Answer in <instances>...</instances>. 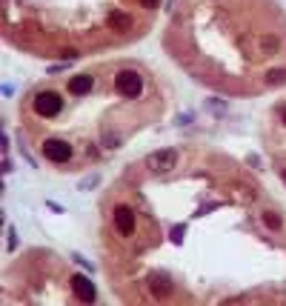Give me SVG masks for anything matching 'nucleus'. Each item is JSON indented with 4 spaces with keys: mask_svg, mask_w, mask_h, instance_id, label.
Wrapping results in <instances>:
<instances>
[{
    "mask_svg": "<svg viewBox=\"0 0 286 306\" xmlns=\"http://www.w3.org/2000/svg\"><path fill=\"white\" fill-rule=\"evenodd\" d=\"M258 46H260V52H277L280 40H277L275 35H260L258 37Z\"/></svg>",
    "mask_w": 286,
    "mask_h": 306,
    "instance_id": "obj_9",
    "label": "nucleus"
},
{
    "mask_svg": "<svg viewBox=\"0 0 286 306\" xmlns=\"http://www.w3.org/2000/svg\"><path fill=\"white\" fill-rule=\"evenodd\" d=\"M152 292L158 297H166L172 292V283H169V278H166V275H155L152 278Z\"/></svg>",
    "mask_w": 286,
    "mask_h": 306,
    "instance_id": "obj_8",
    "label": "nucleus"
},
{
    "mask_svg": "<svg viewBox=\"0 0 286 306\" xmlns=\"http://www.w3.org/2000/svg\"><path fill=\"white\" fill-rule=\"evenodd\" d=\"M32 109H35L40 117H57L63 109V100L54 92H37L35 100H32Z\"/></svg>",
    "mask_w": 286,
    "mask_h": 306,
    "instance_id": "obj_2",
    "label": "nucleus"
},
{
    "mask_svg": "<svg viewBox=\"0 0 286 306\" xmlns=\"http://www.w3.org/2000/svg\"><path fill=\"white\" fill-rule=\"evenodd\" d=\"M72 289H75L78 300H83V303H95V297H98L95 283H92L86 275H75V278H72Z\"/></svg>",
    "mask_w": 286,
    "mask_h": 306,
    "instance_id": "obj_5",
    "label": "nucleus"
},
{
    "mask_svg": "<svg viewBox=\"0 0 286 306\" xmlns=\"http://www.w3.org/2000/svg\"><path fill=\"white\" fill-rule=\"evenodd\" d=\"M112 26H117V29H129V18H123V15H115V18H112Z\"/></svg>",
    "mask_w": 286,
    "mask_h": 306,
    "instance_id": "obj_12",
    "label": "nucleus"
},
{
    "mask_svg": "<svg viewBox=\"0 0 286 306\" xmlns=\"http://www.w3.org/2000/svg\"><path fill=\"white\" fill-rule=\"evenodd\" d=\"M143 6H146V9H155V6H158V0H140Z\"/></svg>",
    "mask_w": 286,
    "mask_h": 306,
    "instance_id": "obj_13",
    "label": "nucleus"
},
{
    "mask_svg": "<svg viewBox=\"0 0 286 306\" xmlns=\"http://www.w3.org/2000/svg\"><path fill=\"white\" fill-rule=\"evenodd\" d=\"M280 117H283V123H286V109H283V112H280Z\"/></svg>",
    "mask_w": 286,
    "mask_h": 306,
    "instance_id": "obj_14",
    "label": "nucleus"
},
{
    "mask_svg": "<svg viewBox=\"0 0 286 306\" xmlns=\"http://www.w3.org/2000/svg\"><path fill=\"white\" fill-rule=\"evenodd\" d=\"M115 226H117V232L126 235V237L134 232V212L129 209V206H117L115 209Z\"/></svg>",
    "mask_w": 286,
    "mask_h": 306,
    "instance_id": "obj_6",
    "label": "nucleus"
},
{
    "mask_svg": "<svg viewBox=\"0 0 286 306\" xmlns=\"http://www.w3.org/2000/svg\"><path fill=\"white\" fill-rule=\"evenodd\" d=\"M269 83H275V86L286 83V69H280V72H269Z\"/></svg>",
    "mask_w": 286,
    "mask_h": 306,
    "instance_id": "obj_11",
    "label": "nucleus"
},
{
    "mask_svg": "<svg viewBox=\"0 0 286 306\" xmlns=\"http://www.w3.org/2000/svg\"><path fill=\"white\" fill-rule=\"evenodd\" d=\"M115 89L123 97H137L143 92V78L134 69H123L115 75Z\"/></svg>",
    "mask_w": 286,
    "mask_h": 306,
    "instance_id": "obj_1",
    "label": "nucleus"
},
{
    "mask_svg": "<svg viewBox=\"0 0 286 306\" xmlns=\"http://www.w3.org/2000/svg\"><path fill=\"white\" fill-rule=\"evenodd\" d=\"M40 152H43V158L52 160V163H69L72 160V146L60 138H49L43 146H40Z\"/></svg>",
    "mask_w": 286,
    "mask_h": 306,
    "instance_id": "obj_3",
    "label": "nucleus"
},
{
    "mask_svg": "<svg viewBox=\"0 0 286 306\" xmlns=\"http://www.w3.org/2000/svg\"><path fill=\"white\" fill-rule=\"evenodd\" d=\"M263 223H266L269 229H280V226H283V220H280V215H277V212H272V209H266V212H263Z\"/></svg>",
    "mask_w": 286,
    "mask_h": 306,
    "instance_id": "obj_10",
    "label": "nucleus"
},
{
    "mask_svg": "<svg viewBox=\"0 0 286 306\" xmlns=\"http://www.w3.org/2000/svg\"><path fill=\"white\" fill-rule=\"evenodd\" d=\"M92 86H95L92 75H78V78H72V80H69V95L83 97V95H89V92H92Z\"/></svg>",
    "mask_w": 286,
    "mask_h": 306,
    "instance_id": "obj_7",
    "label": "nucleus"
},
{
    "mask_svg": "<svg viewBox=\"0 0 286 306\" xmlns=\"http://www.w3.org/2000/svg\"><path fill=\"white\" fill-rule=\"evenodd\" d=\"M283 180H286V172H283Z\"/></svg>",
    "mask_w": 286,
    "mask_h": 306,
    "instance_id": "obj_15",
    "label": "nucleus"
},
{
    "mask_svg": "<svg viewBox=\"0 0 286 306\" xmlns=\"http://www.w3.org/2000/svg\"><path fill=\"white\" fill-rule=\"evenodd\" d=\"M146 166L152 169V172H172V169L178 166V152H172V149L152 152V155L146 158Z\"/></svg>",
    "mask_w": 286,
    "mask_h": 306,
    "instance_id": "obj_4",
    "label": "nucleus"
}]
</instances>
